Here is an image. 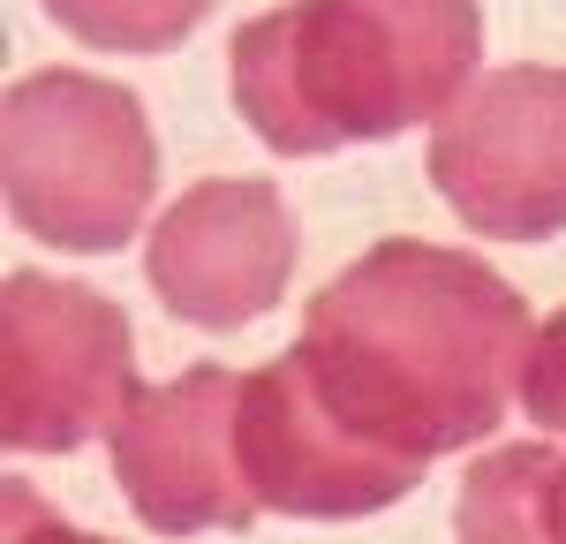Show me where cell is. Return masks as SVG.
<instances>
[{"instance_id": "cell-9", "label": "cell", "mask_w": 566, "mask_h": 544, "mask_svg": "<svg viewBox=\"0 0 566 544\" xmlns=\"http://www.w3.org/2000/svg\"><path fill=\"white\" fill-rule=\"evenodd\" d=\"M461 544H566V453L559 447H499L461 477L453 499Z\"/></svg>"}, {"instance_id": "cell-8", "label": "cell", "mask_w": 566, "mask_h": 544, "mask_svg": "<svg viewBox=\"0 0 566 544\" xmlns=\"http://www.w3.org/2000/svg\"><path fill=\"white\" fill-rule=\"evenodd\" d=\"M242 469H250V492L264 514H303V522L378 514L423 484L416 461H392L370 439H355L317 401L295 356L250 370V386H242Z\"/></svg>"}, {"instance_id": "cell-11", "label": "cell", "mask_w": 566, "mask_h": 544, "mask_svg": "<svg viewBox=\"0 0 566 544\" xmlns=\"http://www.w3.org/2000/svg\"><path fill=\"white\" fill-rule=\"evenodd\" d=\"M522 408L528 423L544 431H566V311H552L528 341V363H522Z\"/></svg>"}, {"instance_id": "cell-1", "label": "cell", "mask_w": 566, "mask_h": 544, "mask_svg": "<svg viewBox=\"0 0 566 544\" xmlns=\"http://www.w3.org/2000/svg\"><path fill=\"white\" fill-rule=\"evenodd\" d=\"M528 341V303L483 258L378 242L310 295L287 356L355 439L423 469L506 423Z\"/></svg>"}, {"instance_id": "cell-3", "label": "cell", "mask_w": 566, "mask_h": 544, "mask_svg": "<svg viewBox=\"0 0 566 544\" xmlns=\"http://www.w3.org/2000/svg\"><path fill=\"white\" fill-rule=\"evenodd\" d=\"M0 175L23 234L53 250H122L151 205L159 151L136 91L84 69H39L8 84Z\"/></svg>"}, {"instance_id": "cell-6", "label": "cell", "mask_w": 566, "mask_h": 544, "mask_svg": "<svg viewBox=\"0 0 566 544\" xmlns=\"http://www.w3.org/2000/svg\"><path fill=\"white\" fill-rule=\"evenodd\" d=\"M242 386L250 370L197 363L175 386H144L122 408L106 439H114V477L144 530L197 537V530H250L264 514L242 469Z\"/></svg>"}, {"instance_id": "cell-10", "label": "cell", "mask_w": 566, "mask_h": 544, "mask_svg": "<svg viewBox=\"0 0 566 544\" xmlns=\"http://www.w3.org/2000/svg\"><path fill=\"white\" fill-rule=\"evenodd\" d=\"M45 15L106 53H167L212 15V0H45Z\"/></svg>"}, {"instance_id": "cell-5", "label": "cell", "mask_w": 566, "mask_h": 544, "mask_svg": "<svg viewBox=\"0 0 566 544\" xmlns=\"http://www.w3.org/2000/svg\"><path fill=\"white\" fill-rule=\"evenodd\" d=\"M431 181L483 242L566 234V69H499L431 129Z\"/></svg>"}, {"instance_id": "cell-4", "label": "cell", "mask_w": 566, "mask_h": 544, "mask_svg": "<svg viewBox=\"0 0 566 544\" xmlns=\"http://www.w3.org/2000/svg\"><path fill=\"white\" fill-rule=\"evenodd\" d=\"M136 341L122 303L84 280L8 272L0 287V439L15 453H76L136 401Z\"/></svg>"}, {"instance_id": "cell-12", "label": "cell", "mask_w": 566, "mask_h": 544, "mask_svg": "<svg viewBox=\"0 0 566 544\" xmlns=\"http://www.w3.org/2000/svg\"><path fill=\"white\" fill-rule=\"evenodd\" d=\"M8 544H114V537H91V530H69L61 514H45L39 499L23 492H8Z\"/></svg>"}, {"instance_id": "cell-7", "label": "cell", "mask_w": 566, "mask_h": 544, "mask_svg": "<svg viewBox=\"0 0 566 544\" xmlns=\"http://www.w3.org/2000/svg\"><path fill=\"white\" fill-rule=\"evenodd\" d=\"M287 272H295V212L258 175H212L181 189L144 250V280L159 287V303L205 333L264 317Z\"/></svg>"}, {"instance_id": "cell-2", "label": "cell", "mask_w": 566, "mask_h": 544, "mask_svg": "<svg viewBox=\"0 0 566 544\" xmlns=\"http://www.w3.org/2000/svg\"><path fill=\"white\" fill-rule=\"evenodd\" d=\"M234 106L287 151L386 144L416 122H446L483 61L476 0H287L234 31Z\"/></svg>"}]
</instances>
